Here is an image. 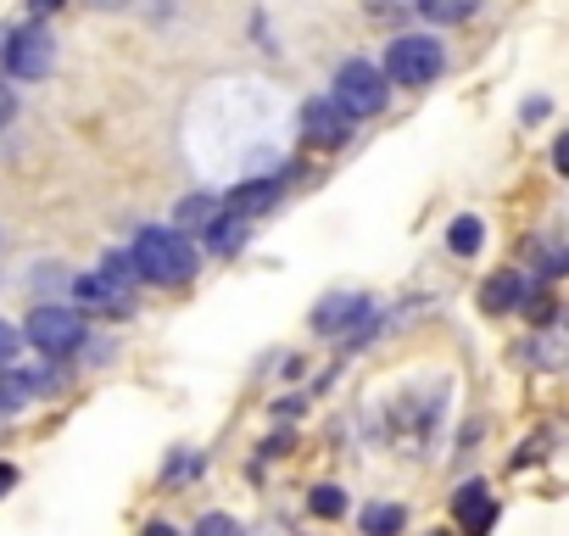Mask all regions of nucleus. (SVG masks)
Instances as JSON below:
<instances>
[{
    "instance_id": "f257e3e1",
    "label": "nucleus",
    "mask_w": 569,
    "mask_h": 536,
    "mask_svg": "<svg viewBox=\"0 0 569 536\" xmlns=\"http://www.w3.org/2000/svg\"><path fill=\"white\" fill-rule=\"evenodd\" d=\"M129 262H134V275L151 280V286H190L196 280V246L179 229H162V224L134 235Z\"/></svg>"
},
{
    "instance_id": "f03ea898",
    "label": "nucleus",
    "mask_w": 569,
    "mask_h": 536,
    "mask_svg": "<svg viewBox=\"0 0 569 536\" xmlns=\"http://www.w3.org/2000/svg\"><path fill=\"white\" fill-rule=\"evenodd\" d=\"M352 123L358 118H375V112H386V101H391V79L375 68V62H363V57H352V62H341L336 68V96H330Z\"/></svg>"
},
{
    "instance_id": "7ed1b4c3",
    "label": "nucleus",
    "mask_w": 569,
    "mask_h": 536,
    "mask_svg": "<svg viewBox=\"0 0 569 536\" xmlns=\"http://www.w3.org/2000/svg\"><path fill=\"white\" fill-rule=\"evenodd\" d=\"M441 68H447V51L430 34H397L391 51H386V79L402 85V90H419V85L441 79Z\"/></svg>"
},
{
    "instance_id": "20e7f679",
    "label": "nucleus",
    "mask_w": 569,
    "mask_h": 536,
    "mask_svg": "<svg viewBox=\"0 0 569 536\" xmlns=\"http://www.w3.org/2000/svg\"><path fill=\"white\" fill-rule=\"evenodd\" d=\"M29 341H34L46 358H73V353L84 347V314L46 302V308L29 314Z\"/></svg>"
},
{
    "instance_id": "39448f33",
    "label": "nucleus",
    "mask_w": 569,
    "mask_h": 536,
    "mask_svg": "<svg viewBox=\"0 0 569 536\" xmlns=\"http://www.w3.org/2000/svg\"><path fill=\"white\" fill-rule=\"evenodd\" d=\"M369 314H375V302H369V297L330 291V297L308 314V325H313V336H341V341H358V330L369 325Z\"/></svg>"
},
{
    "instance_id": "423d86ee",
    "label": "nucleus",
    "mask_w": 569,
    "mask_h": 536,
    "mask_svg": "<svg viewBox=\"0 0 569 536\" xmlns=\"http://www.w3.org/2000/svg\"><path fill=\"white\" fill-rule=\"evenodd\" d=\"M51 68H57V40L46 29H12V40H7V73L46 79Z\"/></svg>"
},
{
    "instance_id": "0eeeda50",
    "label": "nucleus",
    "mask_w": 569,
    "mask_h": 536,
    "mask_svg": "<svg viewBox=\"0 0 569 536\" xmlns=\"http://www.w3.org/2000/svg\"><path fill=\"white\" fill-rule=\"evenodd\" d=\"M129 286H134V275H107V268H90V275L73 280V297H79L84 308L129 314Z\"/></svg>"
},
{
    "instance_id": "6e6552de",
    "label": "nucleus",
    "mask_w": 569,
    "mask_h": 536,
    "mask_svg": "<svg viewBox=\"0 0 569 536\" xmlns=\"http://www.w3.org/2000/svg\"><path fill=\"white\" fill-rule=\"evenodd\" d=\"M347 135H352V118L330 96H313L302 107V140H313V146H347Z\"/></svg>"
},
{
    "instance_id": "1a4fd4ad",
    "label": "nucleus",
    "mask_w": 569,
    "mask_h": 536,
    "mask_svg": "<svg viewBox=\"0 0 569 536\" xmlns=\"http://www.w3.org/2000/svg\"><path fill=\"white\" fill-rule=\"evenodd\" d=\"M452 514H458V530H463V536H491V525H497V497H491V486H486V480L458 486Z\"/></svg>"
},
{
    "instance_id": "9d476101",
    "label": "nucleus",
    "mask_w": 569,
    "mask_h": 536,
    "mask_svg": "<svg viewBox=\"0 0 569 536\" xmlns=\"http://www.w3.org/2000/svg\"><path fill=\"white\" fill-rule=\"evenodd\" d=\"M279 190H284L279 173H251V179H240L234 190H223V212H234V218H257V212H268V207L279 201Z\"/></svg>"
},
{
    "instance_id": "9b49d317",
    "label": "nucleus",
    "mask_w": 569,
    "mask_h": 536,
    "mask_svg": "<svg viewBox=\"0 0 569 536\" xmlns=\"http://www.w3.org/2000/svg\"><path fill=\"white\" fill-rule=\"evenodd\" d=\"M525 302V280L513 275V268H502V275H491L486 286H480V308L497 319V314H513Z\"/></svg>"
},
{
    "instance_id": "f8f14e48",
    "label": "nucleus",
    "mask_w": 569,
    "mask_h": 536,
    "mask_svg": "<svg viewBox=\"0 0 569 536\" xmlns=\"http://www.w3.org/2000/svg\"><path fill=\"white\" fill-rule=\"evenodd\" d=\"M218 212H223V196H212V190H196V196H184V201L173 207V224H179V235H184V229H207Z\"/></svg>"
},
{
    "instance_id": "ddd939ff",
    "label": "nucleus",
    "mask_w": 569,
    "mask_h": 536,
    "mask_svg": "<svg viewBox=\"0 0 569 536\" xmlns=\"http://www.w3.org/2000/svg\"><path fill=\"white\" fill-rule=\"evenodd\" d=\"M246 235H251V224H246V218H234V212H218V218L207 224V251H218V257H234V251L246 246Z\"/></svg>"
},
{
    "instance_id": "4468645a",
    "label": "nucleus",
    "mask_w": 569,
    "mask_h": 536,
    "mask_svg": "<svg viewBox=\"0 0 569 536\" xmlns=\"http://www.w3.org/2000/svg\"><path fill=\"white\" fill-rule=\"evenodd\" d=\"M358 525H363V536H402L408 508H402V503H369V508L358 514Z\"/></svg>"
},
{
    "instance_id": "2eb2a0df",
    "label": "nucleus",
    "mask_w": 569,
    "mask_h": 536,
    "mask_svg": "<svg viewBox=\"0 0 569 536\" xmlns=\"http://www.w3.org/2000/svg\"><path fill=\"white\" fill-rule=\"evenodd\" d=\"M34 380L29 375H18V369H0V414H23L29 403H34Z\"/></svg>"
},
{
    "instance_id": "dca6fc26",
    "label": "nucleus",
    "mask_w": 569,
    "mask_h": 536,
    "mask_svg": "<svg viewBox=\"0 0 569 536\" xmlns=\"http://www.w3.org/2000/svg\"><path fill=\"white\" fill-rule=\"evenodd\" d=\"M413 7H419L430 23H463V18H475L480 0H413Z\"/></svg>"
},
{
    "instance_id": "f3484780",
    "label": "nucleus",
    "mask_w": 569,
    "mask_h": 536,
    "mask_svg": "<svg viewBox=\"0 0 569 536\" xmlns=\"http://www.w3.org/2000/svg\"><path fill=\"white\" fill-rule=\"evenodd\" d=\"M480 240H486V224H480V218H452L447 246H452L458 257H475V251H480Z\"/></svg>"
},
{
    "instance_id": "a211bd4d",
    "label": "nucleus",
    "mask_w": 569,
    "mask_h": 536,
    "mask_svg": "<svg viewBox=\"0 0 569 536\" xmlns=\"http://www.w3.org/2000/svg\"><path fill=\"white\" fill-rule=\"evenodd\" d=\"M536 275H541V280H563V275H569V246L541 240V246H536Z\"/></svg>"
},
{
    "instance_id": "6ab92c4d",
    "label": "nucleus",
    "mask_w": 569,
    "mask_h": 536,
    "mask_svg": "<svg viewBox=\"0 0 569 536\" xmlns=\"http://www.w3.org/2000/svg\"><path fill=\"white\" fill-rule=\"evenodd\" d=\"M308 514L341 519V514H347V492H341V486H313V492H308Z\"/></svg>"
},
{
    "instance_id": "aec40b11",
    "label": "nucleus",
    "mask_w": 569,
    "mask_h": 536,
    "mask_svg": "<svg viewBox=\"0 0 569 536\" xmlns=\"http://www.w3.org/2000/svg\"><path fill=\"white\" fill-rule=\"evenodd\" d=\"M190 536H240V519H229V514H201V525H196Z\"/></svg>"
},
{
    "instance_id": "412c9836",
    "label": "nucleus",
    "mask_w": 569,
    "mask_h": 536,
    "mask_svg": "<svg viewBox=\"0 0 569 536\" xmlns=\"http://www.w3.org/2000/svg\"><path fill=\"white\" fill-rule=\"evenodd\" d=\"M18 347H23V330H18V325H7V319H0V369H12Z\"/></svg>"
},
{
    "instance_id": "4be33fe9",
    "label": "nucleus",
    "mask_w": 569,
    "mask_h": 536,
    "mask_svg": "<svg viewBox=\"0 0 569 536\" xmlns=\"http://www.w3.org/2000/svg\"><path fill=\"white\" fill-rule=\"evenodd\" d=\"M525 319L530 325H552V302L547 297H525Z\"/></svg>"
},
{
    "instance_id": "5701e85b",
    "label": "nucleus",
    "mask_w": 569,
    "mask_h": 536,
    "mask_svg": "<svg viewBox=\"0 0 569 536\" xmlns=\"http://www.w3.org/2000/svg\"><path fill=\"white\" fill-rule=\"evenodd\" d=\"M563 336H569V308H563ZM541 364H547V369H552V364H563V341H552V347H547V358H541Z\"/></svg>"
},
{
    "instance_id": "b1692460",
    "label": "nucleus",
    "mask_w": 569,
    "mask_h": 536,
    "mask_svg": "<svg viewBox=\"0 0 569 536\" xmlns=\"http://www.w3.org/2000/svg\"><path fill=\"white\" fill-rule=\"evenodd\" d=\"M552 168L569 173V135H558V146H552Z\"/></svg>"
},
{
    "instance_id": "393cba45",
    "label": "nucleus",
    "mask_w": 569,
    "mask_h": 536,
    "mask_svg": "<svg viewBox=\"0 0 569 536\" xmlns=\"http://www.w3.org/2000/svg\"><path fill=\"white\" fill-rule=\"evenodd\" d=\"M262 453H268V458H279V453H291V436H284V430H279V436H268V441H262Z\"/></svg>"
},
{
    "instance_id": "a878e982",
    "label": "nucleus",
    "mask_w": 569,
    "mask_h": 536,
    "mask_svg": "<svg viewBox=\"0 0 569 536\" xmlns=\"http://www.w3.org/2000/svg\"><path fill=\"white\" fill-rule=\"evenodd\" d=\"M12 112H18V96H12L7 85H0V123H12Z\"/></svg>"
},
{
    "instance_id": "bb28decb",
    "label": "nucleus",
    "mask_w": 569,
    "mask_h": 536,
    "mask_svg": "<svg viewBox=\"0 0 569 536\" xmlns=\"http://www.w3.org/2000/svg\"><path fill=\"white\" fill-rule=\"evenodd\" d=\"M541 118H547V101H541V96H536V101H525V123H541Z\"/></svg>"
},
{
    "instance_id": "cd10ccee",
    "label": "nucleus",
    "mask_w": 569,
    "mask_h": 536,
    "mask_svg": "<svg viewBox=\"0 0 569 536\" xmlns=\"http://www.w3.org/2000/svg\"><path fill=\"white\" fill-rule=\"evenodd\" d=\"M12 486H18V469H12V464H0V497H7Z\"/></svg>"
},
{
    "instance_id": "c85d7f7f",
    "label": "nucleus",
    "mask_w": 569,
    "mask_h": 536,
    "mask_svg": "<svg viewBox=\"0 0 569 536\" xmlns=\"http://www.w3.org/2000/svg\"><path fill=\"white\" fill-rule=\"evenodd\" d=\"M146 536H179V530H173L168 519H151V525H146Z\"/></svg>"
},
{
    "instance_id": "c756f323",
    "label": "nucleus",
    "mask_w": 569,
    "mask_h": 536,
    "mask_svg": "<svg viewBox=\"0 0 569 536\" xmlns=\"http://www.w3.org/2000/svg\"><path fill=\"white\" fill-rule=\"evenodd\" d=\"M29 7H34V12H57V7H62V0H29Z\"/></svg>"
},
{
    "instance_id": "7c9ffc66",
    "label": "nucleus",
    "mask_w": 569,
    "mask_h": 536,
    "mask_svg": "<svg viewBox=\"0 0 569 536\" xmlns=\"http://www.w3.org/2000/svg\"><path fill=\"white\" fill-rule=\"evenodd\" d=\"M425 536H447V530H425Z\"/></svg>"
}]
</instances>
